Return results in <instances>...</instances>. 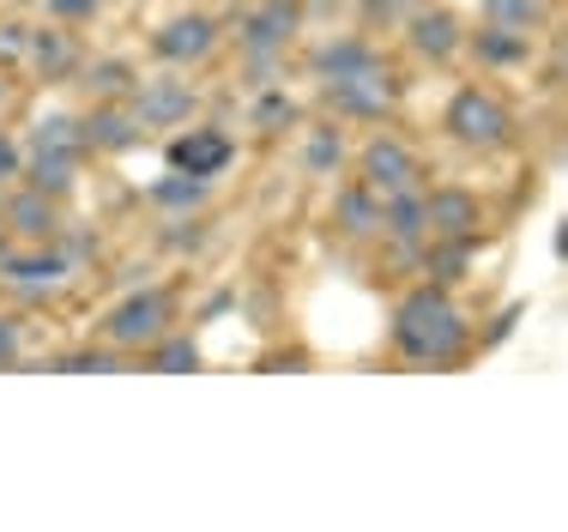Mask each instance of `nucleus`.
<instances>
[{
	"label": "nucleus",
	"mask_w": 568,
	"mask_h": 532,
	"mask_svg": "<svg viewBox=\"0 0 568 532\" xmlns=\"http://www.w3.org/2000/svg\"><path fill=\"white\" fill-rule=\"evenodd\" d=\"M394 345L412 363H459L471 345V327L448 297V284H417L394 309Z\"/></svg>",
	"instance_id": "f257e3e1"
},
{
	"label": "nucleus",
	"mask_w": 568,
	"mask_h": 532,
	"mask_svg": "<svg viewBox=\"0 0 568 532\" xmlns=\"http://www.w3.org/2000/svg\"><path fill=\"white\" fill-rule=\"evenodd\" d=\"M170 327H175V291H164V284H145V291L121 297L110 315H103V345H115V351H152Z\"/></svg>",
	"instance_id": "f03ea898"
},
{
	"label": "nucleus",
	"mask_w": 568,
	"mask_h": 532,
	"mask_svg": "<svg viewBox=\"0 0 568 532\" xmlns=\"http://www.w3.org/2000/svg\"><path fill=\"white\" fill-rule=\"evenodd\" d=\"M321 91H327V103L339 109L345 121H387L394 103H399V73L387 67V54H382V61L357 67V73L333 79V86H321Z\"/></svg>",
	"instance_id": "7ed1b4c3"
},
{
	"label": "nucleus",
	"mask_w": 568,
	"mask_h": 532,
	"mask_svg": "<svg viewBox=\"0 0 568 532\" xmlns=\"http://www.w3.org/2000/svg\"><path fill=\"white\" fill-rule=\"evenodd\" d=\"M442 121H448V133L459 145H471V152H490V145H503L514 133L508 103L490 98V91H478V86H459L448 98V116H442Z\"/></svg>",
	"instance_id": "20e7f679"
},
{
	"label": "nucleus",
	"mask_w": 568,
	"mask_h": 532,
	"mask_svg": "<svg viewBox=\"0 0 568 532\" xmlns=\"http://www.w3.org/2000/svg\"><path fill=\"white\" fill-rule=\"evenodd\" d=\"M357 182L369 188V194H382V200H394L405 194V188H417V152L405 140H394V133H375L369 145H363V158H357Z\"/></svg>",
	"instance_id": "39448f33"
},
{
	"label": "nucleus",
	"mask_w": 568,
	"mask_h": 532,
	"mask_svg": "<svg viewBox=\"0 0 568 532\" xmlns=\"http://www.w3.org/2000/svg\"><path fill=\"white\" fill-rule=\"evenodd\" d=\"M219 19H206V12H175L170 24H158V37H152V54L158 61H170V67H200L212 49H219Z\"/></svg>",
	"instance_id": "423d86ee"
},
{
	"label": "nucleus",
	"mask_w": 568,
	"mask_h": 532,
	"mask_svg": "<svg viewBox=\"0 0 568 532\" xmlns=\"http://www.w3.org/2000/svg\"><path fill=\"white\" fill-rule=\"evenodd\" d=\"M194 86H182V79H152V86H133V121H140L145 133L152 128H175V121H194Z\"/></svg>",
	"instance_id": "0eeeda50"
},
{
	"label": "nucleus",
	"mask_w": 568,
	"mask_h": 532,
	"mask_svg": "<svg viewBox=\"0 0 568 532\" xmlns=\"http://www.w3.org/2000/svg\"><path fill=\"white\" fill-rule=\"evenodd\" d=\"M405 43H412L424 61H454L459 49H466V24L454 19L448 7H417L412 19H405Z\"/></svg>",
	"instance_id": "6e6552de"
},
{
	"label": "nucleus",
	"mask_w": 568,
	"mask_h": 532,
	"mask_svg": "<svg viewBox=\"0 0 568 532\" xmlns=\"http://www.w3.org/2000/svg\"><path fill=\"white\" fill-rule=\"evenodd\" d=\"M170 170H187V175H219L230 170V158H236V145H230L224 128H187L170 140Z\"/></svg>",
	"instance_id": "1a4fd4ad"
},
{
	"label": "nucleus",
	"mask_w": 568,
	"mask_h": 532,
	"mask_svg": "<svg viewBox=\"0 0 568 532\" xmlns=\"http://www.w3.org/2000/svg\"><path fill=\"white\" fill-rule=\"evenodd\" d=\"M24 61H31L37 79H49V86H55V79H79L85 54H79L73 24H43V31L31 24V54H24Z\"/></svg>",
	"instance_id": "9d476101"
},
{
	"label": "nucleus",
	"mask_w": 568,
	"mask_h": 532,
	"mask_svg": "<svg viewBox=\"0 0 568 532\" xmlns=\"http://www.w3.org/2000/svg\"><path fill=\"white\" fill-rule=\"evenodd\" d=\"M296 24H303V0H266L261 12L242 19V49L248 54H278L296 37Z\"/></svg>",
	"instance_id": "9b49d317"
},
{
	"label": "nucleus",
	"mask_w": 568,
	"mask_h": 532,
	"mask_svg": "<svg viewBox=\"0 0 568 532\" xmlns=\"http://www.w3.org/2000/svg\"><path fill=\"white\" fill-rule=\"evenodd\" d=\"M61 200H49V194H37V188H19V194L0 207V224L12 230V237H24V242H55L61 237Z\"/></svg>",
	"instance_id": "f8f14e48"
},
{
	"label": "nucleus",
	"mask_w": 568,
	"mask_h": 532,
	"mask_svg": "<svg viewBox=\"0 0 568 532\" xmlns=\"http://www.w3.org/2000/svg\"><path fill=\"white\" fill-rule=\"evenodd\" d=\"M424 212H429V230H436V237H459V242H471L484 224V207H478L471 188H436V194L424 200Z\"/></svg>",
	"instance_id": "ddd939ff"
},
{
	"label": "nucleus",
	"mask_w": 568,
	"mask_h": 532,
	"mask_svg": "<svg viewBox=\"0 0 568 532\" xmlns=\"http://www.w3.org/2000/svg\"><path fill=\"white\" fill-rule=\"evenodd\" d=\"M140 140H145V128L121 103H98L85 116V152H133Z\"/></svg>",
	"instance_id": "4468645a"
},
{
	"label": "nucleus",
	"mask_w": 568,
	"mask_h": 532,
	"mask_svg": "<svg viewBox=\"0 0 568 532\" xmlns=\"http://www.w3.org/2000/svg\"><path fill=\"white\" fill-rule=\"evenodd\" d=\"M382 61V49L369 43V37H327V43H315V54H308V73L321 79V86H333V79L357 73V67Z\"/></svg>",
	"instance_id": "2eb2a0df"
},
{
	"label": "nucleus",
	"mask_w": 568,
	"mask_h": 532,
	"mask_svg": "<svg viewBox=\"0 0 568 532\" xmlns=\"http://www.w3.org/2000/svg\"><path fill=\"white\" fill-rule=\"evenodd\" d=\"M19 175H24V188H37V194L67 200L79 188V152H31Z\"/></svg>",
	"instance_id": "dca6fc26"
},
{
	"label": "nucleus",
	"mask_w": 568,
	"mask_h": 532,
	"mask_svg": "<svg viewBox=\"0 0 568 532\" xmlns=\"http://www.w3.org/2000/svg\"><path fill=\"white\" fill-rule=\"evenodd\" d=\"M67 254L61 249H37V254H0V272H7V284H24V291H49V284L67 279Z\"/></svg>",
	"instance_id": "f3484780"
},
{
	"label": "nucleus",
	"mask_w": 568,
	"mask_h": 532,
	"mask_svg": "<svg viewBox=\"0 0 568 532\" xmlns=\"http://www.w3.org/2000/svg\"><path fill=\"white\" fill-rule=\"evenodd\" d=\"M382 237L405 242V249H417V242L429 237V212H424V194H417V188H405V194L382 200Z\"/></svg>",
	"instance_id": "a211bd4d"
},
{
	"label": "nucleus",
	"mask_w": 568,
	"mask_h": 532,
	"mask_svg": "<svg viewBox=\"0 0 568 532\" xmlns=\"http://www.w3.org/2000/svg\"><path fill=\"white\" fill-rule=\"evenodd\" d=\"M333 218H339V230H345L351 242L382 237V194H369L363 182H351L345 194H339V207H333Z\"/></svg>",
	"instance_id": "6ab92c4d"
},
{
	"label": "nucleus",
	"mask_w": 568,
	"mask_h": 532,
	"mask_svg": "<svg viewBox=\"0 0 568 532\" xmlns=\"http://www.w3.org/2000/svg\"><path fill=\"white\" fill-rule=\"evenodd\" d=\"M484 24L514 37H538L550 24V0H484Z\"/></svg>",
	"instance_id": "aec40b11"
},
{
	"label": "nucleus",
	"mask_w": 568,
	"mask_h": 532,
	"mask_svg": "<svg viewBox=\"0 0 568 532\" xmlns=\"http://www.w3.org/2000/svg\"><path fill=\"white\" fill-rule=\"evenodd\" d=\"M212 194V175H187V170H170L164 182H152V207L164 212H200Z\"/></svg>",
	"instance_id": "412c9836"
},
{
	"label": "nucleus",
	"mask_w": 568,
	"mask_h": 532,
	"mask_svg": "<svg viewBox=\"0 0 568 532\" xmlns=\"http://www.w3.org/2000/svg\"><path fill=\"white\" fill-rule=\"evenodd\" d=\"M31 152H79V158H85V121L67 116V109L43 116V121L31 128Z\"/></svg>",
	"instance_id": "4be33fe9"
},
{
	"label": "nucleus",
	"mask_w": 568,
	"mask_h": 532,
	"mask_svg": "<svg viewBox=\"0 0 568 532\" xmlns=\"http://www.w3.org/2000/svg\"><path fill=\"white\" fill-rule=\"evenodd\" d=\"M471 54H478L484 67H526V61H532V37H514V31L484 24V31L471 37Z\"/></svg>",
	"instance_id": "5701e85b"
},
{
	"label": "nucleus",
	"mask_w": 568,
	"mask_h": 532,
	"mask_svg": "<svg viewBox=\"0 0 568 532\" xmlns=\"http://www.w3.org/2000/svg\"><path fill=\"white\" fill-rule=\"evenodd\" d=\"M303 170H308V175H339V170H345V133H333V128H315V133H308Z\"/></svg>",
	"instance_id": "b1692460"
},
{
	"label": "nucleus",
	"mask_w": 568,
	"mask_h": 532,
	"mask_svg": "<svg viewBox=\"0 0 568 532\" xmlns=\"http://www.w3.org/2000/svg\"><path fill=\"white\" fill-rule=\"evenodd\" d=\"M152 370H164V375H194V370H200V345L170 327V333L152 345Z\"/></svg>",
	"instance_id": "393cba45"
},
{
	"label": "nucleus",
	"mask_w": 568,
	"mask_h": 532,
	"mask_svg": "<svg viewBox=\"0 0 568 532\" xmlns=\"http://www.w3.org/2000/svg\"><path fill=\"white\" fill-rule=\"evenodd\" d=\"M79 79H85L103 103H110V98H133V67L128 61H91Z\"/></svg>",
	"instance_id": "a878e982"
},
{
	"label": "nucleus",
	"mask_w": 568,
	"mask_h": 532,
	"mask_svg": "<svg viewBox=\"0 0 568 532\" xmlns=\"http://www.w3.org/2000/svg\"><path fill=\"white\" fill-rule=\"evenodd\" d=\"M43 370H67V375H115V370H128V363L115 358V345H91V351H73V358L43 363Z\"/></svg>",
	"instance_id": "bb28decb"
},
{
	"label": "nucleus",
	"mask_w": 568,
	"mask_h": 532,
	"mask_svg": "<svg viewBox=\"0 0 568 532\" xmlns=\"http://www.w3.org/2000/svg\"><path fill=\"white\" fill-rule=\"evenodd\" d=\"M466 249H471V242L442 237L436 249L424 254V261H429V284H454V279H466Z\"/></svg>",
	"instance_id": "cd10ccee"
},
{
	"label": "nucleus",
	"mask_w": 568,
	"mask_h": 532,
	"mask_svg": "<svg viewBox=\"0 0 568 532\" xmlns=\"http://www.w3.org/2000/svg\"><path fill=\"white\" fill-rule=\"evenodd\" d=\"M248 116H254V128H261V133H284V128L296 121V103L284 98V91H261Z\"/></svg>",
	"instance_id": "c85d7f7f"
},
{
	"label": "nucleus",
	"mask_w": 568,
	"mask_h": 532,
	"mask_svg": "<svg viewBox=\"0 0 568 532\" xmlns=\"http://www.w3.org/2000/svg\"><path fill=\"white\" fill-rule=\"evenodd\" d=\"M31 54V24L24 19H0V67H19Z\"/></svg>",
	"instance_id": "c756f323"
},
{
	"label": "nucleus",
	"mask_w": 568,
	"mask_h": 532,
	"mask_svg": "<svg viewBox=\"0 0 568 532\" xmlns=\"http://www.w3.org/2000/svg\"><path fill=\"white\" fill-rule=\"evenodd\" d=\"M424 0H363V19L369 24H405Z\"/></svg>",
	"instance_id": "7c9ffc66"
},
{
	"label": "nucleus",
	"mask_w": 568,
	"mask_h": 532,
	"mask_svg": "<svg viewBox=\"0 0 568 532\" xmlns=\"http://www.w3.org/2000/svg\"><path fill=\"white\" fill-rule=\"evenodd\" d=\"M43 7L55 12V24H91L103 0H43Z\"/></svg>",
	"instance_id": "2f4dec72"
},
{
	"label": "nucleus",
	"mask_w": 568,
	"mask_h": 532,
	"mask_svg": "<svg viewBox=\"0 0 568 532\" xmlns=\"http://www.w3.org/2000/svg\"><path fill=\"white\" fill-rule=\"evenodd\" d=\"M19 170H24V145L12 140V133H0V188H7Z\"/></svg>",
	"instance_id": "473e14b6"
},
{
	"label": "nucleus",
	"mask_w": 568,
	"mask_h": 532,
	"mask_svg": "<svg viewBox=\"0 0 568 532\" xmlns=\"http://www.w3.org/2000/svg\"><path fill=\"white\" fill-rule=\"evenodd\" d=\"M19 363V333H12V321H0V370H12Z\"/></svg>",
	"instance_id": "72a5a7b5"
},
{
	"label": "nucleus",
	"mask_w": 568,
	"mask_h": 532,
	"mask_svg": "<svg viewBox=\"0 0 568 532\" xmlns=\"http://www.w3.org/2000/svg\"><path fill=\"white\" fill-rule=\"evenodd\" d=\"M261 370H303V358H296V351H273V358H266Z\"/></svg>",
	"instance_id": "f704fd0d"
},
{
	"label": "nucleus",
	"mask_w": 568,
	"mask_h": 532,
	"mask_svg": "<svg viewBox=\"0 0 568 532\" xmlns=\"http://www.w3.org/2000/svg\"><path fill=\"white\" fill-rule=\"evenodd\" d=\"M0 254H7V224H0Z\"/></svg>",
	"instance_id": "c9c22d12"
}]
</instances>
